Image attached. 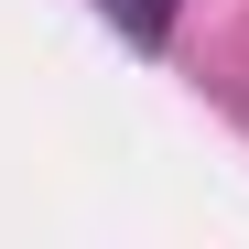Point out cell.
Listing matches in <instances>:
<instances>
[{
    "instance_id": "obj_1",
    "label": "cell",
    "mask_w": 249,
    "mask_h": 249,
    "mask_svg": "<svg viewBox=\"0 0 249 249\" xmlns=\"http://www.w3.org/2000/svg\"><path fill=\"white\" fill-rule=\"evenodd\" d=\"M174 11H184V0H98V22H108V33H130L141 54H152V44H174Z\"/></svg>"
}]
</instances>
